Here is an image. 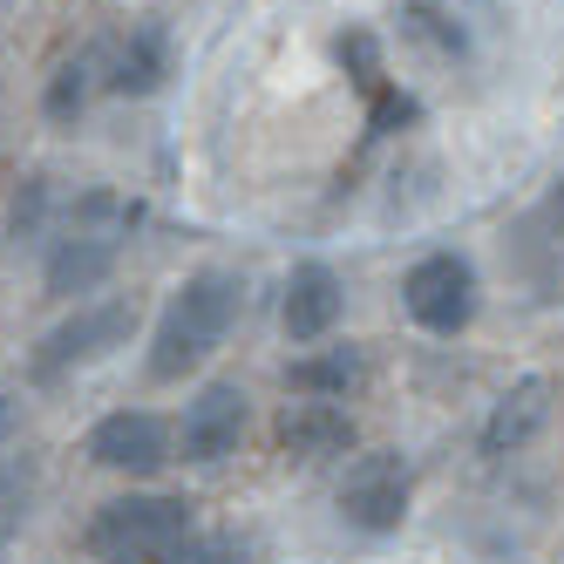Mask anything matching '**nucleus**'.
<instances>
[{
    "instance_id": "12",
    "label": "nucleus",
    "mask_w": 564,
    "mask_h": 564,
    "mask_svg": "<svg viewBox=\"0 0 564 564\" xmlns=\"http://www.w3.org/2000/svg\"><path fill=\"white\" fill-rule=\"evenodd\" d=\"M354 415L340 409V401H306V394H293L286 409H279V422H272V442H279V456L286 463H334V456H347L354 449Z\"/></svg>"
},
{
    "instance_id": "8",
    "label": "nucleus",
    "mask_w": 564,
    "mask_h": 564,
    "mask_svg": "<svg viewBox=\"0 0 564 564\" xmlns=\"http://www.w3.org/2000/svg\"><path fill=\"white\" fill-rule=\"evenodd\" d=\"M171 75H177V42H171V28L156 21V14L130 21V28L102 48V96L150 102V96L171 89Z\"/></svg>"
},
{
    "instance_id": "16",
    "label": "nucleus",
    "mask_w": 564,
    "mask_h": 564,
    "mask_svg": "<svg viewBox=\"0 0 564 564\" xmlns=\"http://www.w3.org/2000/svg\"><path fill=\"white\" fill-rule=\"evenodd\" d=\"M55 225H62V191H55V177L48 171H28L21 184H14V197H8V246H48L55 238Z\"/></svg>"
},
{
    "instance_id": "13",
    "label": "nucleus",
    "mask_w": 564,
    "mask_h": 564,
    "mask_svg": "<svg viewBox=\"0 0 564 564\" xmlns=\"http://www.w3.org/2000/svg\"><path fill=\"white\" fill-rule=\"evenodd\" d=\"M360 381H368V354L354 340H319V347L286 360V388L306 394V401H347Z\"/></svg>"
},
{
    "instance_id": "19",
    "label": "nucleus",
    "mask_w": 564,
    "mask_h": 564,
    "mask_svg": "<svg viewBox=\"0 0 564 564\" xmlns=\"http://www.w3.org/2000/svg\"><path fill=\"white\" fill-rule=\"evenodd\" d=\"M34 497H42V469H34L28 456H0V551L28 531Z\"/></svg>"
},
{
    "instance_id": "9",
    "label": "nucleus",
    "mask_w": 564,
    "mask_h": 564,
    "mask_svg": "<svg viewBox=\"0 0 564 564\" xmlns=\"http://www.w3.org/2000/svg\"><path fill=\"white\" fill-rule=\"evenodd\" d=\"M116 265H123V238H96V231L55 225V238L42 246V293L62 300V306H83L116 279Z\"/></svg>"
},
{
    "instance_id": "5",
    "label": "nucleus",
    "mask_w": 564,
    "mask_h": 564,
    "mask_svg": "<svg viewBox=\"0 0 564 564\" xmlns=\"http://www.w3.org/2000/svg\"><path fill=\"white\" fill-rule=\"evenodd\" d=\"M334 503L354 538H394L415 510V463L401 449H360L340 476Z\"/></svg>"
},
{
    "instance_id": "20",
    "label": "nucleus",
    "mask_w": 564,
    "mask_h": 564,
    "mask_svg": "<svg viewBox=\"0 0 564 564\" xmlns=\"http://www.w3.org/2000/svg\"><path fill=\"white\" fill-rule=\"evenodd\" d=\"M177 564H259V538H246V531H212V538H191Z\"/></svg>"
},
{
    "instance_id": "3",
    "label": "nucleus",
    "mask_w": 564,
    "mask_h": 564,
    "mask_svg": "<svg viewBox=\"0 0 564 564\" xmlns=\"http://www.w3.org/2000/svg\"><path fill=\"white\" fill-rule=\"evenodd\" d=\"M137 327H143V306H137L130 293H96V300H83V306H68L55 327L34 340V354H28V381L48 388V381L83 375V368H96V360H109L116 347H130Z\"/></svg>"
},
{
    "instance_id": "23",
    "label": "nucleus",
    "mask_w": 564,
    "mask_h": 564,
    "mask_svg": "<svg viewBox=\"0 0 564 564\" xmlns=\"http://www.w3.org/2000/svg\"><path fill=\"white\" fill-rule=\"evenodd\" d=\"M551 205H557V218H564V177H557V191H551Z\"/></svg>"
},
{
    "instance_id": "22",
    "label": "nucleus",
    "mask_w": 564,
    "mask_h": 564,
    "mask_svg": "<svg viewBox=\"0 0 564 564\" xmlns=\"http://www.w3.org/2000/svg\"><path fill=\"white\" fill-rule=\"evenodd\" d=\"M14 429H21V401H14L8 388H0V442H8Z\"/></svg>"
},
{
    "instance_id": "10",
    "label": "nucleus",
    "mask_w": 564,
    "mask_h": 564,
    "mask_svg": "<svg viewBox=\"0 0 564 564\" xmlns=\"http://www.w3.org/2000/svg\"><path fill=\"white\" fill-rule=\"evenodd\" d=\"M347 319V279L327 265V259H300L279 286V327H286L293 347H319L334 340Z\"/></svg>"
},
{
    "instance_id": "4",
    "label": "nucleus",
    "mask_w": 564,
    "mask_h": 564,
    "mask_svg": "<svg viewBox=\"0 0 564 564\" xmlns=\"http://www.w3.org/2000/svg\"><path fill=\"white\" fill-rule=\"evenodd\" d=\"M476 306H482V272L456 246H435L401 272V313H409V327H422L435 340H456L476 319Z\"/></svg>"
},
{
    "instance_id": "6",
    "label": "nucleus",
    "mask_w": 564,
    "mask_h": 564,
    "mask_svg": "<svg viewBox=\"0 0 564 564\" xmlns=\"http://www.w3.org/2000/svg\"><path fill=\"white\" fill-rule=\"evenodd\" d=\"M83 456L109 476H164L177 463V429L156 415V409H109L89 435H83Z\"/></svg>"
},
{
    "instance_id": "17",
    "label": "nucleus",
    "mask_w": 564,
    "mask_h": 564,
    "mask_svg": "<svg viewBox=\"0 0 564 564\" xmlns=\"http://www.w3.org/2000/svg\"><path fill=\"white\" fill-rule=\"evenodd\" d=\"M401 42L409 48H429V55H442V62H463L469 55V34H463V21L449 14V8H435V0H401Z\"/></svg>"
},
{
    "instance_id": "14",
    "label": "nucleus",
    "mask_w": 564,
    "mask_h": 564,
    "mask_svg": "<svg viewBox=\"0 0 564 564\" xmlns=\"http://www.w3.org/2000/svg\"><path fill=\"white\" fill-rule=\"evenodd\" d=\"M102 96V42L89 48H68L55 68H48V83H42V116L55 130H75L89 116V102Z\"/></svg>"
},
{
    "instance_id": "11",
    "label": "nucleus",
    "mask_w": 564,
    "mask_h": 564,
    "mask_svg": "<svg viewBox=\"0 0 564 564\" xmlns=\"http://www.w3.org/2000/svg\"><path fill=\"white\" fill-rule=\"evenodd\" d=\"M551 409H557V381L551 375H517L497 401H490V415H482V435H476V449L503 463V456H523L531 442L551 429Z\"/></svg>"
},
{
    "instance_id": "21",
    "label": "nucleus",
    "mask_w": 564,
    "mask_h": 564,
    "mask_svg": "<svg viewBox=\"0 0 564 564\" xmlns=\"http://www.w3.org/2000/svg\"><path fill=\"white\" fill-rule=\"evenodd\" d=\"M409 123H422V102L401 83H388L381 96H368V137H401Z\"/></svg>"
},
{
    "instance_id": "18",
    "label": "nucleus",
    "mask_w": 564,
    "mask_h": 564,
    "mask_svg": "<svg viewBox=\"0 0 564 564\" xmlns=\"http://www.w3.org/2000/svg\"><path fill=\"white\" fill-rule=\"evenodd\" d=\"M334 62L347 68V83L360 89V102L368 96H381L394 75H388V55H381V34L368 28V21H347L340 34H334Z\"/></svg>"
},
{
    "instance_id": "2",
    "label": "nucleus",
    "mask_w": 564,
    "mask_h": 564,
    "mask_svg": "<svg viewBox=\"0 0 564 564\" xmlns=\"http://www.w3.org/2000/svg\"><path fill=\"white\" fill-rule=\"evenodd\" d=\"M197 538V503L171 497V490H130L96 503L83 551L96 564H177L184 544Z\"/></svg>"
},
{
    "instance_id": "15",
    "label": "nucleus",
    "mask_w": 564,
    "mask_h": 564,
    "mask_svg": "<svg viewBox=\"0 0 564 564\" xmlns=\"http://www.w3.org/2000/svg\"><path fill=\"white\" fill-rule=\"evenodd\" d=\"M62 225L68 231H96V238H123L130 246V231L143 225V205L130 191H116V184H89V191L62 197Z\"/></svg>"
},
{
    "instance_id": "1",
    "label": "nucleus",
    "mask_w": 564,
    "mask_h": 564,
    "mask_svg": "<svg viewBox=\"0 0 564 564\" xmlns=\"http://www.w3.org/2000/svg\"><path fill=\"white\" fill-rule=\"evenodd\" d=\"M238 319H246V272H238V265H197V272H184L177 286H171V300H164V313H156V327H150L143 375L156 388L191 381L231 340Z\"/></svg>"
},
{
    "instance_id": "7",
    "label": "nucleus",
    "mask_w": 564,
    "mask_h": 564,
    "mask_svg": "<svg viewBox=\"0 0 564 564\" xmlns=\"http://www.w3.org/2000/svg\"><path fill=\"white\" fill-rule=\"evenodd\" d=\"M252 429V394L246 381H205L191 401H184V422H177V463H197V469H212L225 456H238V442H246Z\"/></svg>"
}]
</instances>
